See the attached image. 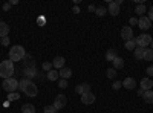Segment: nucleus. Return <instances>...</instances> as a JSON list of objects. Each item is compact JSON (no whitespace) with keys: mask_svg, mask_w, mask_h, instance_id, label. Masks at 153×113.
I'll return each mask as SVG.
<instances>
[{"mask_svg":"<svg viewBox=\"0 0 153 113\" xmlns=\"http://www.w3.org/2000/svg\"><path fill=\"white\" fill-rule=\"evenodd\" d=\"M87 11H91V12H95V11H97V8H95L94 5H89V8H87Z\"/></svg>","mask_w":153,"mask_h":113,"instance_id":"58836bf2","label":"nucleus"},{"mask_svg":"<svg viewBox=\"0 0 153 113\" xmlns=\"http://www.w3.org/2000/svg\"><path fill=\"white\" fill-rule=\"evenodd\" d=\"M129 23L132 24V26H138V18H136V17H132V18L129 20Z\"/></svg>","mask_w":153,"mask_h":113,"instance_id":"c9c22d12","label":"nucleus"},{"mask_svg":"<svg viewBox=\"0 0 153 113\" xmlns=\"http://www.w3.org/2000/svg\"><path fill=\"white\" fill-rule=\"evenodd\" d=\"M115 3H117L118 6H121V5H123V0H117V2H115Z\"/></svg>","mask_w":153,"mask_h":113,"instance_id":"c03bdc74","label":"nucleus"},{"mask_svg":"<svg viewBox=\"0 0 153 113\" xmlns=\"http://www.w3.org/2000/svg\"><path fill=\"white\" fill-rule=\"evenodd\" d=\"M58 73H60V78H61V80H68V78L72 77V69H69V67H63V69L58 70Z\"/></svg>","mask_w":153,"mask_h":113,"instance_id":"2eb2a0df","label":"nucleus"},{"mask_svg":"<svg viewBox=\"0 0 153 113\" xmlns=\"http://www.w3.org/2000/svg\"><path fill=\"white\" fill-rule=\"evenodd\" d=\"M66 103H68V99H66L65 95H57L55 96V101H54V107L57 110H60V109H63V107L66 106Z\"/></svg>","mask_w":153,"mask_h":113,"instance_id":"423d86ee","label":"nucleus"},{"mask_svg":"<svg viewBox=\"0 0 153 113\" xmlns=\"http://www.w3.org/2000/svg\"><path fill=\"white\" fill-rule=\"evenodd\" d=\"M25 77L28 80L32 78V77H37V69L35 67H29V69H25Z\"/></svg>","mask_w":153,"mask_h":113,"instance_id":"4be33fe9","label":"nucleus"},{"mask_svg":"<svg viewBox=\"0 0 153 113\" xmlns=\"http://www.w3.org/2000/svg\"><path fill=\"white\" fill-rule=\"evenodd\" d=\"M147 17H149L150 21H153V6H150V9H149V16H147Z\"/></svg>","mask_w":153,"mask_h":113,"instance_id":"e433bc0d","label":"nucleus"},{"mask_svg":"<svg viewBox=\"0 0 153 113\" xmlns=\"http://www.w3.org/2000/svg\"><path fill=\"white\" fill-rule=\"evenodd\" d=\"M152 87H153V81H152V78H143L141 80V89L143 90H152Z\"/></svg>","mask_w":153,"mask_h":113,"instance_id":"4468645a","label":"nucleus"},{"mask_svg":"<svg viewBox=\"0 0 153 113\" xmlns=\"http://www.w3.org/2000/svg\"><path fill=\"white\" fill-rule=\"evenodd\" d=\"M107 12L112 16V17H117L120 14V6L115 3V2H109V8H107Z\"/></svg>","mask_w":153,"mask_h":113,"instance_id":"9b49d317","label":"nucleus"},{"mask_svg":"<svg viewBox=\"0 0 153 113\" xmlns=\"http://www.w3.org/2000/svg\"><path fill=\"white\" fill-rule=\"evenodd\" d=\"M9 3H11V6H12V5H17L19 2H17V0H11V2H9Z\"/></svg>","mask_w":153,"mask_h":113,"instance_id":"37998d69","label":"nucleus"},{"mask_svg":"<svg viewBox=\"0 0 153 113\" xmlns=\"http://www.w3.org/2000/svg\"><path fill=\"white\" fill-rule=\"evenodd\" d=\"M22 113H37V112H35V107L32 104H23Z\"/></svg>","mask_w":153,"mask_h":113,"instance_id":"5701e85b","label":"nucleus"},{"mask_svg":"<svg viewBox=\"0 0 153 113\" xmlns=\"http://www.w3.org/2000/svg\"><path fill=\"white\" fill-rule=\"evenodd\" d=\"M81 103H83V104H86V106H89V104H94V103H95V95H94L92 92L81 95Z\"/></svg>","mask_w":153,"mask_h":113,"instance_id":"9d476101","label":"nucleus"},{"mask_svg":"<svg viewBox=\"0 0 153 113\" xmlns=\"http://www.w3.org/2000/svg\"><path fill=\"white\" fill-rule=\"evenodd\" d=\"M121 86H123V81H115V83H113V89H115V90H118Z\"/></svg>","mask_w":153,"mask_h":113,"instance_id":"f704fd0d","label":"nucleus"},{"mask_svg":"<svg viewBox=\"0 0 153 113\" xmlns=\"http://www.w3.org/2000/svg\"><path fill=\"white\" fill-rule=\"evenodd\" d=\"M12 73H14V63L11 60H3L0 63V77L3 80L12 78Z\"/></svg>","mask_w":153,"mask_h":113,"instance_id":"f03ea898","label":"nucleus"},{"mask_svg":"<svg viewBox=\"0 0 153 113\" xmlns=\"http://www.w3.org/2000/svg\"><path fill=\"white\" fill-rule=\"evenodd\" d=\"M26 57V51H25V47L20 46V44H16L9 49V60L14 63V61H20Z\"/></svg>","mask_w":153,"mask_h":113,"instance_id":"7ed1b4c3","label":"nucleus"},{"mask_svg":"<svg viewBox=\"0 0 153 113\" xmlns=\"http://www.w3.org/2000/svg\"><path fill=\"white\" fill-rule=\"evenodd\" d=\"M52 63H49V61H46V63H43V70H46V73L49 72V70H52Z\"/></svg>","mask_w":153,"mask_h":113,"instance_id":"7c9ffc66","label":"nucleus"},{"mask_svg":"<svg viewBox=\"0 0 153 113\" xmlns=\"http://www.w3.org/2000/svg\"><path fill=\"white\" fill-rule=\"evenodd\" d=\"M0 40H2V38H0Z\"/></svg>","mask_w":153,"mask_h":113,"instance_id":"49530a36","label":"nucleus"},{"mask_svg":"<svg viewBox=\"0 0 153 113\" xmlns=\"http://www.w3.org/2000/svg\"><path fill=\"white\" fill-rule=\"evenodd\" d=\"M95 14H97L98 17H104V16L107 14V9H106V8H103V6H101V8H97Z\"/></svg>","mask_w":153,"mask_h":113,"instance_id":"cd10ccee","label":"nucleus"},{"mask_svg":"<svg viewBox=\"0 0 153 113\" xmlns=\"http://www.w3.org/2000/svg\"><path fill=\"white\" fill-rule=\"evenodd\" d=\"M112 63H113V69H123L124 67V60L121 57H117Z\"/></svg>","mask_w":153,"mask_h":113,"instance_id":"aec40b11","label":"nucleus"},{"mask_svg":"<svg viewBox=\"0 0 153 113\" xmlns=\"http://www.w3.org/2000/svg\"><path fill=\"white\" fill-rule=\"evenodd\" d=\"M135 12L139 16V17H143L144 16V12H147V8H146V5L143 3V5H136V8H135Z\"/></svg>","mask_w":153,"mask_h":113,"instance_id":"b1692460","label":"nucleus"},{"mask_svg":"<svg viewBox=\"0 0 153 113\" xmlns=\"http://www.w3.org/2000/svg\"><path fill=\"white\" fill-rule=\"evenodd\" d=\"M91 87H92V86L89 84V83H81V84H78V86L75 87V92L78 93V95H84V93L91 92Z\"/></svg>","mask_w":153,"mask_h":113,"instance_id":"0eeeda50","label":"nucleus"},{"mask_svg":"<svg viewBox=\"0 0 153 113\" xmlns=\"http://www.w3.org/2000/svg\"><path fill=\"white\" fill-rule=\"evenodd\" d=\"M121 37H123L124 41L132 40V38H133V31H132V28H130V26H124V28L121 29Z\"/></svg>","mask_w":153,"mask_h":113,"instance_id":"6e6552de","label":"nucleus"},{"mask_svg":"<svg viewBox=\"0 0 153 113\" xmlns=\"http://www.w3.org/2000/svg\"><path fill=\"white\" fill-rule=\"evenodd\" d=\"M126 49H127V51H135V49H136V41H135V38L126 41Z\"/></svg>","mask_w":153,"mask_h":113,"instance_id":"393cba45","label":"nucleus"},{"mask_svg":"<svg viewBox=\"0 0 153 113\" xmlns=\"http://www.w3.org/2000/svg\"><path fill=\"white\" fill-rule=\"evenodd\" d=\"M150 44H152V49H153V38H152V43Z\"/></svg>","mask_w":153,"mask_h":113,"instance_id":"a18cd8bd","label":"nucleus"},{"mask_svg":"<svg viewBox=\"0 0 153 113\" xmlns=\"http://www.w3.org/2000/svg\"><path fill=\"white\" fill-rule=\"evenodd\" d=\"M3 90H6L8 93H12L19 89V81L12 77V78H8V80H3Z\"/></svg>","mask_w":153,"mask_h":113,"instance_id":"20e7f679","label":"nucleus"},{"mask_svg":"<svg viewBox=\"0 0 153 113\" xmlns=\"http://www.w3.org/2000/svg\"><path fill=\"white\" fill-rule=\"evenodd\" d=\"M144 60L146 61H152L153 60V49H147L146 47V51H144Z\"/></svg>","mask_w":153,"mask_h":113,"instance_id":"a878e982","label":"nucleus"},{"mask_svg":"<svg viewBox=\"0 0 153 113\" xmlns=\"http://www.w3.org/2000/svg\"><path fill=\"white\" fill-rule=\"evenodd\" d=\"M65 57H55L54 60H52V66L55 67V69H63L65 67Z\"/></svg>","mask_w":153,"mask_h":113,"instance_id":"f8f14e48","label":"nucleus"},{"mask_svg":"<svg viewBox=\"0 0 153 113\" xmlns=\"http://www.w3.org/2000/svg\"><path fill=\"white\" fill-rule=\"evenodd\" d=\"M144 92H146V90H143L141 87H139V89H138V95H139V96H143V95H144Z\"/></svg>","mask_w":153,"mask_h":113,"instance_id":"79ce46f5","label":"nucleus"},{"mask_svg":"<svg viewBox=\"0 0 153 113\" xmlns=\"http://www.w3.org/2000/svg\"><path fill=\"white\" fill-rule=\"evenodd\" d=\"M11 9V3H3V11H9Z\"/></svg>","mask_w":153,"mask_h":113,"instance_id":"4c0bfd02","label":"nucleus"},{"mask_svg":"<svg viewBox=\"0 0 153 113\" xmlns=\"http://www.w3.org/2000/svg\"><path fill=\"white\" fill-rule=\"evenodd\" d=\"M19 98H20V95H19L17 92H12V93H9V95H8V101H9V103H12V101H17Z\"/></svg>","mask_w":153,"mask_h":113,"instance_id":"c85d7f7f","label":"nucleus"},{"mask_svg":"<svg viewBox=\"0 0 153 113\" xmlns=\"http://www.w3.org/2000/svg\"><path fill=\"white\" fill-rule=\"evenodd\" d=\"M58 87H60V89H66V87H68V81L66 80H60L58 81Z\"/></svg>","mask_w":153,"mask_h":113,"instance_id":"2f4dec72","label":"nucleus"},{"mask_svg":"<svg viewBox=\"0 0 153 113\" xmlns=\"http://www.w3.org/2000/svg\"><path fill=\"white\" fill-rule=\"evenodd\" d=\"M43 110H45L43 113H57V109H55L54 106H46Z\"/></svg>","mask_w":153,"mask_h":113,"instance_id":"c756f323","label":"nucleus"},{"mask_svg":"<svg viewBox=\"0 0 153 113\" xmlns=\"http://www.w3.org/2000/svg\"><path fill=\"white\" fill-rule=\"evenodd\" d=\"M135 41H136V46L138 47H147L152 43V37L149 34H141V35H138L136 38H135Z\"/></svg>","mask_w":153,"mask_h":113,"instance_id":"39448f33","label":"nucleus"},{"mask_svg":"<svg viewBox=\"0 0 153 113\" xmlns=\"http://www.w3.org/2000/svg\"><path fill=\"white\" fill-rule=\"evenodd\" d=\"M106 75H107V78H115V77H117V69H113V67H110V69H107V72H106Z\"/></svg>","mask_w":153,"mask_h":113,"instance_id":"bb28decb","label":"nucleus"},{"mask_svg":"<svg viewBox=\"0 0 153 113\" xmlns=\"http://www.w3.org/2000/svg\"><path fill=\"white\" fill-rule=\"evenodd\" d=\"M150 23H152V21H150L149 17H146V16H143V17H139V18H138V26L141 28L143 31H146V29H149V28L152 26Z\"/></svg>","mask_w":153,"mask_h":113,"instance_id":"1a4fd4ad","label":"nucleus"},{"mask_svg":"<svg viewBox=\"0 0 153 113\" xmlns=\"http://www.w3.org/2000/svg\"><path fill=\"white\" fill-rule=\"evenodd\" d=\"M19 89H20L25 95H28V96H31V98L37 96V93H38L37 86H35L31 80H28V78H25V80L19 81Z\"/></svg>","mask_w":153,"mask_h":113,"instance_id":"f257e3e1","label":"nucleus"},{"mask_svg":"<svg viewBox=\"0 0 153 113\" xmlns=\"http://www.w3.org/2000/svg\"><path fill=\"white\" fill-rule=\"evenodd\" d=\"M38 23H40V26L45 24V17H38Z\"/></svg>","mask_w":153,"mask_h":113,"instance_id":"ea45409f","label":"nucleus"},{"mask_svg":"<svg viewBox=\"0 0 153 113\" xmlns=\"http://www.w3.org/2000/svg\"><path fill=\"white\" fill-rule=\"evenodd\" d=\"M143 98H144V101L147 104H153V90H146Z\"/></svg>","mask_w":153,"mask_h":113,"instance_id":"a211bd4d","label":"nucleus"},{"mask_svg":"<svg viewBox=\"0 0 153 113\" xmlns=\"http://www.w3.org/2000/svg\"><path fill=\"white\" fill-rule=\"evenodd\" d=\"M147 75H149V78L153 77V64H150V66L147 67Z\"/></svg>","mask_w":153,"mask_h":113,"instance_id":"473e14b6","label":"nucleus"},{"mask_svg":"<svg viewBox=\"0 0 153 113\" xmlns=\"http://www.w3.org/2000/svg\"><path fill=\"white\" fill-rule=\"evenodd\" d=\"M0 43H2L3 46H8V44H9V38H8V37H2V40H0Z\"/></svg>","mask_w":153,"mask_h":113,"instance_id":"72a5a7b5","label":"nucleus"},{"mask_svg":"<svg viewBox=\"0 0 153 113\" xmlns=\"http://www.w3.org/2000/svg\"><path fill=\"white\" fill-rule=\"evenodd\" d=\"M123 86L126 87V89H129V90H133L136 87V81H135V78H124Z\"/></svg>","mask_w":153,"mask_h":113,"instance_id":"ddd939ff","label":"nucleus"},{"mask_svg":"<svg viewBox=\"0 0 153 113\" xmlns=\"http://www.w3.org/2000/svg\"><path fill=\"white\" fill-rule=\"evenodd\" d=\"M8 34H9V26H8V23L0 21V38H2V37H8Z\"/></svg>","mask_w":153,"mask_h":113,"instance_id":"dca6fc26","label":"nucleus"},{"mask_svg":"<svg viewBox=\"0 0 153 113\" xmlns=\"http://www.w3.org/2000/svg\"><path fill=\"white\" fill-rule=\"evenodd\" d=\"M46 78H48L49 81H57V80L60 78V73H58V70L52 69V70H49V72L46 73Z\"/></svg>","mask_w":153,"mask_h":113,"instance_id":"f3484780","label":"nucleus"},{"mask_svg":"<svg viewBox=\"0 0 153 113\" xmlns=\"http://www.w3.org/2000/svg\"><path fill=\"white\" fill-rule=\"evenodd\" d=\"M118 57V52H117V49H109L107 51V54H106V58H107V61H113L115 58Z\"/></svg>","mask_w":153,"mask_h":113,"instance_id":"412c9836","label":"nucleus"},{"mask_svg":"<svg viewBox=\"0 0 153 113\" xmlns=\"http://www.w3.org/2000/svg\"><path fill=\"white\" fill-rule=\"evenodd\" d=\"M72 12H75V14H78V12H80V8H78V6H74V8H72Z\"/></svg>","mask_w":153,"mask_h":113,"instance_id":"a19ab883","label":"nucleus"},{"mask_svg":"<svg viewBox=\"0 0 153 113\" xmlns=\"http://www.w3.org/2000/svg\"><path fill=\"white\" fill-rule=\"evenodd\" d=\"M144 51H146V47H138L136 46V49H135V58L136 60H144Z\"/></svg>","mask_w":153,"mask_h":113,"instance_id":"6ab92c4d","label":"nucleus"}]
</instances>
